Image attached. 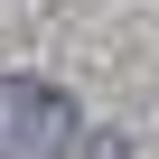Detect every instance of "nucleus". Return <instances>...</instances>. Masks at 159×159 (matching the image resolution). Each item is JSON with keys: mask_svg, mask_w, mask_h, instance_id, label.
I'll return each instance as SVG.
<instances>
[{"mask_svg": "<svg viewBox=\"0 0 159 159\" xmlns=\"http://www.w3.org/2000/svg\"><path fill=\"white\" fill-rule=\"evenodd\" d=\"M84 112H75L47 75H0V159H75Z\"/></svg>", "mask_w": 159, "mask_h": 159, "instance_id": "obj_1", "label": "nucleus"}]
</instances>
